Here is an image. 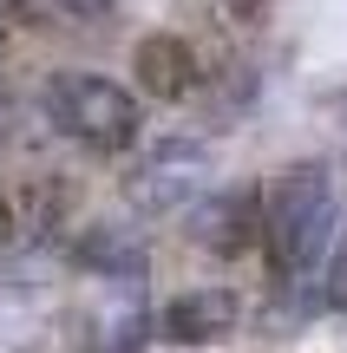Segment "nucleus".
<instances>
[{"instance_id": "5", "label": "nucleus", "mask_w": 347, "mask_h": 353, "mask_svg": "<svg viewBox=\"0 0 347 353\" xmlns=\"http://www.w3.org/2000/svg\"><path fill=\"white\" fill-rule=\"evenodd\" d=\"M112 0H52V20H99Z\"/></svg>"}, {"instance_id": "9", "label": "nucleus", "mask_w": 347, "mask_h": 353, "mask_svg": "<svg viewBox=\"0 0 347 353\" xmlns=\"http://www.w3.org/2000/svg\"><path fill=\"white\" fill-rule=\"evenodd\" d=\"M0 138H7V105H0Z\"/></svg>"}, {"instance_id": "8", "label": "nucleus", "mask_w": 347, "mask_h": 353, "mask_svg": "<svg viewBox=\"0 0 347 353\" xmlns=\"http://www.w3.org/2000/svg\"><path fill=\"white\" fill-rule=\"evenodd\" d=\"M0 52H7V7H0Z\"/></svg>"}, {"instance_id": "1", "label": "nucleus", "mask_w": 347, "mask_h": 353, "mask_svg": "<svg viewBox=\"0 0 347 353\" xmlns=\"http://www.w3.org/2000/svg\"><path fill=\"white\" fill-rule=\"evenodd\" d=\"M46 118L66 131L72 144L99 157H118L144 138V112L118 79H99V72H52L46 85Z\"/></svg>"}, {"instance_id": "6", "label": "nucleus", "mask_w": 347, "mask_h": 353, "mask_svg": "<svg viewBox=\"0 0 347 353\" xmlns=\"http://www.w3.org/2000/svg\"><path fill=\"white\" fill-rule=\"evenodd\" d=\"M328 294H335V307L347 314V242H341V255H335V275H328Z\"/></svg>"}, {"instance_id": "7", "label": "nucleus", "mask_w": 347, "mask_h": 353, "mask_svg": "<svg viewBox=\"0 0 347 353\" xmlns=\"http://www.w3.org/2000/svg\"><path fill=\"white\" fill-rule=\"evenodd\" d=\"M269 7H275V0H223V13H230V20H262Z\"/></svg>"}, {"instance_id": "4", "label": "nucleus", "mask_w": 347, "mask_h": 353, "mask_svg": "<svg viewBox=\"0 0 347 353\" xmlns=\"http://www.w3.org/2000/svg\"><path fill=\"white\" fill-rule=\"evenodd\" d=\"M131 72H138V92H151V99H190L204 65H197V52L177 33H151L131 52Z\"/></svg>"}, {"instance_id": "3", "label": "nucleus", "mask_w": 347, "mask_h": 353, "mask_svg": "<svg viewBox=\"0 0 347 353\" xmlns=\"http://www.w3.org/2000/svg\"><path fill=\"white\" fill-rule=\"evenodd\" d=\"M236 314H243V301H236L230 288H190V294H177V301H164L157 327L177 347H204V341L236 334Z\"/></svg>"}, {"instance_id": "2", "label": "nucleus", "mask_w": 347, "mask_h": 353, "mask_svg": "<svg viewBox=\"0 0 347 353\" xmlns=\"http://www.w3.org/2000/svg\"><path fill=\"white\" fill-rule=\"evenodd\" d=\"M328 223H335V203H328L321 170H288L269 190V203H262V249L275 255V268L288 281H301L315 268V255L328 242Z\"/></svg>"}]
</instances>
